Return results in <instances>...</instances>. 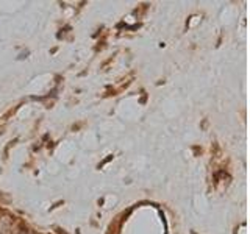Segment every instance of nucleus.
<instances>
[{"label":"nucleus","mask_w":250,"mask_h":234,"mask_svg":"<svg viewBox=\"0 0 250 234\" xmlns=\"http://www.w3.org/2000/svg\"><path fill=\"white\" fill-rule=\"evenodd\" d=\"M21 234H27V233H21Z\"/></svg>","instance_id":"obj_1"}]
</instances>
